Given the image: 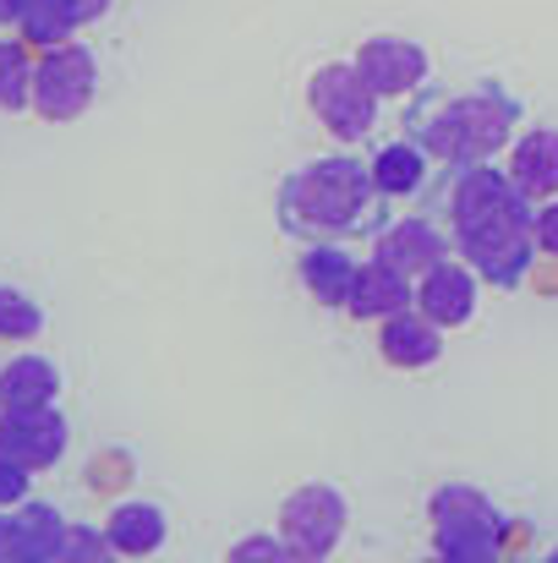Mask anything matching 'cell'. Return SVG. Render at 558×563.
<instances>
[{
  "instance_id": "9",
  "label": "cell",
  "mask_w": 558,
  "mask_h": 563,
  "mask_svg": "<svg viewBox=\"0 0 558 563\" xmlns=\"http://www.w3.org/2000/svg\"><path fill=\"white\" fill-rule=\"evenodd\" d=\"M416 301H422V312H427L438 329H460V323L471 318V307H477V279H471V268H460V263L444 257V263L427 268Z\"/></svg>"
},
{
  "instance_id": "7",
  "label": "cell",
  "mask_w": 558,
  "mask_h": 563,
  "mask_svg": "<svg viewBox=\"0 0 558 563\" xmlns=\"http://www.w3.org/2000/svg\"><path fill=\"white\" fill-rule=\"evenodd\" d=\"M94 93V60L88 49H61L39 66V110L50 121H72Z\"/></svg>"
},
{
  "instance_id": "6",
  "label": "cell",
  "mask_w": 558,
  "mask_h": 563,
  "mask_svg": "<svg viewBox=\"0 0 558 563\" xmlns=\"http://www.w3.org/2000/svg\"><path fill=\"white\" fill-rule=\"evenodd\" d=\"M313 110L329 121L335 137L357 143L372 132V115H378V99H372L368 77L362 71H346V66H329L324 77H313Z\"/></svg>"
},
{
  "instance_id": "12",
  "label": "cell",
  "mask_w": 558,
  "mask_h": 563,
  "mask_svg": "<svg viewBox=\"0 0 558 563\" xmlns=\"http://www.w3.org/2000/svg\"><path fill=\"white\" fill-rule=\"evenodd\" d=\"M372 181L383 197H405V191H422L427 187V148L422 143H383L378 154H372Z\"/></svg>"
},
{
  "instance_id": "19",
  "label": "cell",
  "mask_w": 558,
  "mask_h": 563,
  "mask_svg": "<svg viewBox=\"0 0 558 563\" xmlns=\"http://www.w3.org/2000/svg\"><path fill=\"white\" fill-rule=\"evenodd\" d=\"M121 548L99 531H66V548H61V563H116Z\"/></svg>"
},
{
  "instance_id": "8",
  "label": "cell",
  "mask_w": 558,
  "mask_h": 563,
  "mask_svg": "<svg viewBox=\"0 0 558 563\" xmlns=\"http://www.w3.org/2000/svg\"><path fill=\"white\" fill-rule=\"evenodd\" d=\"M444 252H449L444 230H433L422 219H400V224H383L378 230V263H389L405 279L411 274H427L433 263H444Z\"/></svg>"
},
{
  "instance_id": "21",
  "label": "cell",
  "mask_w": 558,
  "mask_h": 563,
  "mask_svg": "<svg viewBox=\"0 0 558 563\" xmlns=\"http://www.w3.org/2000/svg\"><path fill=\"white\" fill-rule=\"evenodd\" d=\"M225 563H296V553L285 548V537H269V531H258V537L236 542Z\"/></svg>"
},
{
  "instance_id": "1",
  "label": "cell",
  "mask_w": 558,
  "mask_h": 563,
  "mask_svg": "<svg viewBox=\"0 0 558 563\" xmlns=\"http://www.w3.org/2000/svg\"><path fill=\"white\" fill-rule=\"evenodd\" d=\"M444 202L455 213V241L466 246V257L488 279L515 285L521 268H526V202H521V191L504 176L471 165Z\"/></svg>"
},
{
  "instance_id": "13",
  "label": "cell",
  "mask_w": 558,
  "mask_h": 563,
  "mask_svg": "<svg viewBox=\"0 0 558 563\" xmlns=\"http://www.w3.org/2000/svg\"><path fill=\"white\" fill-rule=\"evenodd\" d=\"M357 268H362V263H351V252H340L335 241L302 257V279H307V290H313L324 307H346V301H351Z\"/></svg>"
},
{
  "instance_id": "24",
  "label": "cell",
  "mask_w": 558,
  "mask_h": 563,
  "mask_svg": "<svg viewBox=\"0 0 558 563\" xmlns=\"http://www.w3.org/2000/svg\"><path fill=\"white\" fill-rule=\"evenodd\" d=\"M427 563H455V559H444V553H438V559H427Z\"/></svg>"
},
{
  "instance_id": "3",
  "label": "cell",
  "mask_w": 558,
  "mask_h": 563,
  "mask_svg": "<svg viewBox=\"0 0 558 563\" xmlns=\"http://www.w3.org/2000/svg\"><path fill=\"white\" fill-rule=\"evenodd\" d=\"M515 121V104H493L488 93H471V99H449L438 110H416L411 115V137L438 154V159H455V165H471L482 159L488 148L504 143Z\"/></svg>"
},
{
  "instance_id": "2",
  "label": "cell",
  "mask_w": 558,
  "mask_h": 563,
  "mask_svg": "<svg viewBox=\"0 0 558 563\" xmlns=\"http://www.w3.org/2000/svg\"><path fill=\"white\" fill-rule=\"evenodd\" d=\"M378 181L362 159H318L307 170H296L280 191V219L291 235L307 241H340V235H368L378 224Z\"/></svg>"
},
{
  "instance_id": "14",
  "label": "cell",
  "mask_w": 558,
  "mask_h": 563,
  "mask_svg": "<svg viewBox=\"0 0 558 563\" xmlns=\"http://www.w3.org/2000/svg\"><path fill=\"white\" fill-rule=\"evenodd\" d=\"M383 356L394 362V367H427V362H438V323L422 312V318H411V312H394L389 323H383Z\"/></svg>"
},
{
  "instance_id": "15",
  "label": "cell",
  "mask_w": 558,
  "mask_h": 563,
  "mask_svg": "<svg viewBox=\"0 0 558 563\" xmlns=\"http://www.w3.org/2000/svg\"><path fill=\"white\" fill-rule=\"evenodd\" d=\"M105 537H110L121 553H132V559H143V553H160V542H165V515H160L154 504L132 498V504H121V509L110 515Z\"/></svg>"
},
{
  "instance_id": "11",
  "label": "cell",
  "mask_w": 558,
  "mask_h": 563,
  "mask_svg": "<svg viewBox=\"0 0 558 563\" xmlns=\"http://www.w3.org/2000/svg\"><path fill=\"white\" fill-rule=\"evenodd\" d=\"M362 77H368L372 93H405L422 77V49L394 44V38H378V44L362 49Z\"/></svg>"
},
{
  "instance_id": "20",
  "label": "cell",
  "mask_w": 558,
  "mask_h": 563,
  "mask_svg": "<svg viewBox=\"0 0 558 563\" xmlns=\"http://www.w3.org/2000/svg\"><path fill=\"white\" fill-rule=\"evenodd\" d=\"M28 82H33V71H28V60H22V49L17 44H0V104H22L28 99Z\"/></svg>"
},
{
  "instance_id": "5",
  "label": "cell",
  "mask_w": 558,
  "mask_h": 563,
  "mask_svg": "<svg viewBox=\"0 0 558 563\" xmlns=\"http://www.w3.org/2000/svg\"><path fill=\"white\" fill-rule=\"evenodd\" d=\"M0 454L22 471H44L66 454V421L55 405H22L0 416Z\"/></svg>"
},
{
  "instance_id": "17",
  "label": "cell",
  "mask_w": 558,
  "mask_h": 563,
  "mask_svg": "<svg viewBox=\"0 0 558 563\" xmlns=\"http://www.w3.org/2000/svg\"><path fill=\"white\" fill-rule=\"evenodd\" d=\"M515 181L526 191L558 187V137L554 132H532V137L515 148Z\"/></svg>"
},
{
  "instance_id": "4",
  "label": "cell",
  "mask_w": 558,
  "mask_h": 563,
  "mask_svg": "<svg viewBox=\"0 0 558 563\" xmlns=\"http://www.w3.org/2000/svg\"><path fill=\"white\" fill-rule=\"evenodd\" d=\"M346 531V504L335 487H302L291 504H285V520H280V537L285 548L296 553V563H324L335 553Z\"/></svg>"
},
{
  "instance_id": "23",
  "label": "cell",
  "mask_w": 558,
  "mask_h": 563,
  "mask_svg": "<svg viewBox=\"0 0 558 563\" xmlns=\"http://www.w3.org/2000/svg\"><path fill=\"white\" fill-rule=\"evenodd\" d=\"M532 230H537V241H543L548 252H558V208H548V213H543Z\"/></svg>"
},
{
  "instance_id": "22",
  "label": "cell",
  "mask_w": 558,
  "mask_h": 563,
  "mask_svg": "<svg viewBox=\"0 0 558 563\" xmlns=\"http://www.w3.org/2000/svg\"><path fill=\"white\" fill-rule=\"evenodd\" d=\"M28 476H33V471H22L17 460H6V454H0V504H11V509H17V504L28 498Z\"/></svg>"
},
{
  "instance_id": "16",
  "label": "cell",
  "mask_w": 558,
  "mask_h": 563,
  "mask_svg": "<svg viewBox=\"0 0 558 563\" xmlns=\"http://www.w3.org/2000/svg\"><path fill=\"white\" fill-rule=\"evenodd\" d=\"M55 388H61L55 362H44V356H22V362H11V367L0 373V405H6V410L50 405V399H55Z\"/></svg>"
},
{
  "instance_id": "18",
  "label": "cell",
  "mask_w": 558,
  "mask_h": 563,
  "mask_svg": "<svg viewBox=\"0 0 558 563\" xmlns=\"http://www.w3.org/2000/svg\"><path fill=\"white\" fill-rule=\"evenodd\" d=\"M39 329H44V312L11 285H0V340H33Z\"/></svg>"
},
{
  "instance_id": "10",
  "label": "cell",
  "mask_w": 558,
  "mask_h": 563,
  "mask_svg": "<svg viewBox=\"0 0 558 563\" xmlns=\"http://www.w3.org/2000/svg\"><path fill=\"white\" fill-rule=\"evenodd\" d=\"M357 318H394L411 307V279L394 274L389 263H368L357 268V285H351V301H346Z\"/></svg>"
}]
</instances>
